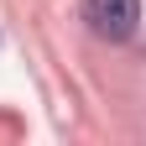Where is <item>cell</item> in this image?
I'll list each match as a JSON object with an SVG mask.
<instances>
[{
  "label": "cell",
  "instance_id": "cell-1",
  "mask_svg": "<svg viewBox=\"0 0 146 146\" xmlns=\"http://www.w3.org/2000/svg\"><path fill=\"white\" fill-rule=\"evenodd\" d=\"M84 21L110 42H125L141 21V0H84Z\"/></svg>",
  "mask_w": 146,
  "mask_h": 146
}]
</instances>
